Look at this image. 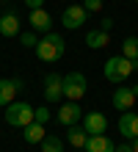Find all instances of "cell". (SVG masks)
I'll use <instances>...</instances> for the list:
<instances>
[{"label":"cell","instance_id":"1","mask_svg":"<svg viewBox=\"0 0 138 152\" xmlns=\"http://www.w3.org/2000/svg\"><path fill=\"white\" fill-rule=\"evenodd\" d=\"M64 53H66V42H64L61 33H53V31L44 39H39V44H36V56H39L42 61H47V64L61 61Z\"/></svg>","mask_w":138,"mask_h":152},{"label":"cell","instance_id":"2","mask_svg":"<svg viewBox=\"0 0 138 152\" xmlns=\"http://www.w3.org/2000/svg\"><path fill=\"white\" fill-rule=\"evenodd\" d=\"M135 66H138V61H130L124 56H113V58L105 61L102 72H105V80H110V83H124L135 72Z\"/></svg>","mask_w":138,"mask_h":152},{"label":"cell","instance_id":"3","mask_svg":"<svg viewBox=\"0 0 138 152\" xmlns=\"http://www.w3.org/2000/svg\"><path fill=\"white\" fill-rule=\"evenodd\" d=\"M33 113H36V108H31L28 102H8L6 105V122L11 127H28L33 122Z\"/></svg>","mask_w":138,"mask_h":152},{"label":"cell","instance_id":"4","mask_svg":"<svg viewBox=\"0 0 138 152\" xmlns=\"http://www.w3.org/2000/svg\"><path fill=\"white\" fill-rule=\"evenodd\" d=\"M86 88H88V83H86V75H83V72H69V75H64V97H66V100H72V102L83 100Z\"/></svg>","mask_w":138,"mask_h":152},{"label":"cell","instance_id":"5","mask_svg":"<svg viewBox=\"0 0 138 152\" xmlns=\"http://www.w3.org/2000/svg\"><path fill=\"white\" fill-rule=\"evenodd\" d=\"M88 20V11L83 6H66L64 8V14H61V25L64 28H69V31H77L83 28V22Z\"/></svg>","mask_w":138,"mask_h":152},{"label":"cell","instance_id":"6","mask_svg":"<svg viewBox=\"0 0 138 152\" xmlns=\"http://www.w3.org/2000/svg\"><path fill=\"white\" fill-rule=\"evenodd\" d=\"M83 130L88 136H99V133L108 130V119L99 111H88V113H83Z\"/></svg>","mask_w":138,"mask_h":152},{"label":"cell","instance_id":"7","mask_svg":"<svg viewBox=\"0 0 138 152\" xmlns=\"http://www.w3.org/2000/svg\"><path fill=\"white\" fill-rule=\"evenodd\" d=\"M44 97H47V102H58L64 97V77L58 72H50L44 77Z\"/></svg>","mask_w":138,"mask_h":152},{"label":"cell","instance_id":"8","mask_svg":"<svg viewBox=\"0 0 138 152\" xmlns=\"http://www.w3.org/2000/svg\"><path fill=\"white\" fill-rule=\"evenodd\" d=\"M135 100H138V94H135L133 86H122V88L113 91V108L116 111H130L135 105Z\"/></svg>","mask_w":138,"mask_h":152},{"label":"cell","instance_id":"9","mask_svg":"<svg viewBox=\"0 0 138 152\" xmlns=\"http://www.w3.org/2000/svg\"><path fill=\"white\" fill-rule=\"evenodd\" d=\"M25 83L20 77H6V80H0V108H6L8 102H14V97L17 91H20Z\"/></svg>","mask_w":138,"mask_h":152},{"label":"cell","instance_id":"10","mask_svg":"<svg viewBox=\"0 0 138 152\" xmlns=\"http://www.w3.org/2000/svg\"><path fill=\"white\" fill-rule=\"evenodd\" d=\"M119 133H122L127 141L138 138V113H133V111H122V116H119Z\"/></svg>","mask_w":138,"mask_h":152},{"label":"cell","instance_id":"11","mask_svg":"<svg viewBox=\"0 0 138 152\" xmlns=\"http://www.w3.org/2000/svg\"><path fill=\"white\" fill-rule=\"evenodd\" d=\"M83 119V108H80V105L77 102H64L61 105V108H58V122L64 124V127H69V124H77Z\"/></svg>","mask_w":138,"mask_h":152},{"label":"cell","instance_id":"12","mask_svg":"<svg viewBox=\"0 0 138 152\" xmlns=\"http://www.w3.org/2000/svg\"><path fill=\"white\" fill-rule=\"evenodd\" d=\"M86 152H116V144L110 141L108 136H88V141H86Z\"/></svg>","mask_w":138,"mask_h":152},{"label":"cell","instance_id":"13","mask_svg":"<svg viewBox=\"0 0 138 152\" xmlns=\"http://www.w3.org/2000/svg\"><path fill=\"white\" fill-rule=\"evenodd\" d=\"M66 141L72 144V149H86L88 133L83 130V124H69V127H66Z\"/></svg>","mask_w":138,"mask_h":152},{"label":"cell","instance_id":"14","mask_svg":"<svg viewBox=\"0 0 138 152\" xmlns=\"http://www.w3.org/2000/svg\"><path fill=\"white\" fill-rule=\"evenodd\" d=\"M28 22H31L33 31H44V33H50V25H53L50 14L44 11V8H36V11H31V14H28Z\"/></svg>","mask_w":138,"mask_h":152},{"label":"cell","instance_id":"15","mask_svg":"<svg viewBox=\"0 0 138 152\" xmlns=\"http://www.w3.org/2000/svg\"><path fill=\"white\" fill-rule=\"evenodd\" d=\"M0 33H3L6 39L20 33V17H17L14 11H6L3 17H0Z\"/></svg>","mask_w":138,"mask_h":152},{"label":"cell","instance_id":"16","mask_svg":"<svg viewBox=\"0 0 138 152\" xmlns=\"http://www.w3.org/2000/svg\"><path fill=\"white\" fill-rule=\"evenodd\" d=\"M86 44H88L91 50H102V47H108V44H110V33L94 28V31H88V33H86Z\"/></svg>","mask_w":138,"mask_h":152},{"label":"cell","instance_id":"17","mask_svg":"<svg viewBox=\"0 0 138 152\" xmlns=\"http://www.w3.org/2000/svg\"><path fill=\"white\" fill-rule=\"evenodd\" d=\"M22 130H25L22 136H25V141H28V144H42V138L47 136L44 124H39V122H31V124H28V127H22Z\"/></svg>","mask_w":138,"mask_h":152},{"label":"cell","instance_id":"18","mask_svg":"<svg viewBox=\"0 0 138 152\" xmlns=\"http://www.w3.org/2000/svg\"><path fill=\"white\" fill-rule=\"evenodd\" d=\"M42 152H64V141L58 138V136H53V133H50V136H44L42 138Z\"/></svg>","mask_w":138,"mask_h":152},{"label":"cell","instance_id":"19","mask_svg":"<svg viewBox=\"0 0 138 152\" xmlns=\"http://www.w3.org/2000/svg\"><path fill=\"white\" fill-rule=\"evenodd\" d=\"M122 56L130 58V61H138V39L135 36H127L122 42Z\"/></svg>","mask_w":138,"mask_h":152},{"label":"cell","instance_id":"20","mask_svg":"<svg viewBox=\"0 0 138 152\" xmlns=\"http://www.w3.org/2000/svg\"><path fill=\"white\" fill-rule=\"evenodd\" d=\"M20 44H22V47H33V50H36V44H39V36H36L33 31H28V33H22V36H20Z\"/></svg>","mask_w":138,"mask_h":152},{"label":"cell","instance_id":"21","mask_svg":"<svg viewBox=\"0 0 138 152\" xmlns=\"http://www.w3.org/2000/svg\"><path fill=\"white\" fill-rule=\"evenodd\" d=\"M33 122L47 124V122H50V108H36V113H33Z\"/></svg>","mask_w":138,"mask_h":152},{"label":"cell","instance_id":"22","mask_svg":"<svg viewBox=\"0 0 138 152\" xmlns=\"http://www.w3.org/2000/svg\"><path fill=\"white\" fill-rule=\"evenodd\" d=\"M83 8H86L88 14H97V11H102V0H86Z\"/></svg>","mask_w":138,"mask_h":152},{"label":"cell","instance_id":"23","mask_svg":"<svg viewBox=\"0 0 138 152\" xmlns=\"http://www.w3.org/2000/svg\"><path fill=\"white\" fill-rule=\"evenodd\" d=\"M25 6H28V11H36V8L44 6V0H25Z\"/></svg>","mask_w":138,"mask_h":152},{"label":"cell","instance_id":"24","mask_svg":"<svg viewBox=\"0 0 138 152\" xmlns=\"http://www.w3.org/2000/svg\"><path fill=\"white\" fill-rule=\"evenodd\" d=\"M110 28H113V20H110V17H105V20L99 22V31H105V33H110Z\"/></svg>","mask_w":138,"mask_h":152},{"label":"cell","instance_id":"25","mask_svg":"<svg viewBox=\"0 0 138 152\" xmlns=\"http://www.w3.org/2000/svg\"><path fill=\"white\" fill-rule=\"evenodd\" d=\"M116 152H133V144H116Z\"/></svg>","mask_w":138,"mask_h":152},{"label":"cell","instance_id":"26","mask_svg":"<svg viewBox=\"0 0 138 152\" xmlns=\"http://www.w3.org/2000/svg\"><path fill=\"white\" fill-rule=\"evenodd\" d=\"M130 144H133V152H138V138H133Z\"/></svg>","mask_w":138,"mask_h":152},{"label":"cell","instance_id":"27","mask_svg":"<svg viewBox=\"0 0 138 152\" xmlns=\"http://www.w3.org/2000/svg\"><path fill=\"white\" fill-rule=\"evenodd\" d=\"M0 3H6V0H0Z\"/></svg>","mask_w":138,"mask_h":152},{"label":"cell","instance_id":"28","mask_svg":"<svg viewBox=\"0 0 138 152\" xmlns=\"http://www.w3.org/2000/svg\"><path fill=\"white\" fill-rule=\"evenodd\" d=\"M135 3H138V0H135Z\"/></svg>","mask_w":138,"mask_h":152}]
</instances>
